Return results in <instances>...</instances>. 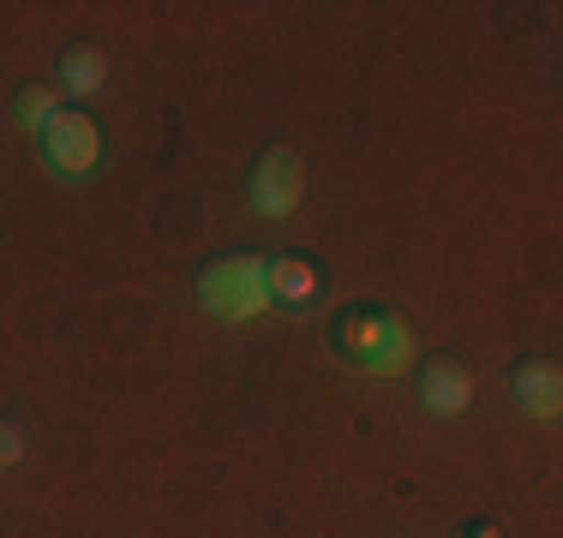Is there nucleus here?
<instances>
[{
  "label": "nucleus",
  "instance_id": "nucleus-1",
  "mask_svg": "<svg viewBox=\"0 0 563 538\" xmlns=\"http://www.w3.org/2000/svg\"><path fill=\"white\" fill-rule=\"evenodd\" d=\"M330 341H336L347 366L366 377H401L413 366V329L390 305H347L336 329H330Z\"/></svg>",
  "mask_w": 563,
  "mask_h": 538
},
{
  "label": "nucleus",
  "instance_id": "nucleus-2",
  "mask_svg": "<svg viewBox=\"0 0 563 538\" xmlns=\"http://www.w3.org/2000/svg\"><path fill=\"white\" fill-rule=\"evenodd\" d=\"M198 305L222 323H252L271 312V258L258 251H228L198 269Z\"/></svg>",
  "mask_w": 563,
  "mask_h": 538
},
{
  "label": "nucleus",
  "instance_id": "nucleus-3",
  "mask_svg": "<svg viewBox=\"0 0 563 538\" xmlns=\"http://www.w3.org/2000/svg\"><path fill=\"white\" fill-rule=\"evenodd\" d=\"M43 161L60 173V180H85V173L102 168V126L85 114V108H60L43 132Z\"/></svg>",
  "mask_w": 563,
  "mask_h": 538
},
{
  "label": "nucleus",
  "instance_id": "nucleus-4",
  "mask_svg": "<svg viewBox=\"0 0 563 538\" xmlns=\"http://www.w3.org/2000/svg\"><path fill=\"white\" fill-rule=\"evenodd\" d=\"M252 210L271 215V222H282V215L300 210V192H306V168L300 156L288 150V144H271V150L258 156V168H252Z\"/></svg>",
  "mask_w": 563,
  "mask_h": 538
},
{
  "label": "nucleus",
  "instance_id": "nucleus-5",
  "mask_svg": "<svg viewBox=\"0 0 563 538\" xmlns=\"http://www.w3.org/2000/svg\"><path fill=\"white\" fill-rule=\"evenodd\" d=\"M509 389H516V407L528 413V419H558V413H563V371H558V359H521V366L509 371Z\"/></svg>",
  "mask_w": 563,
  "mask_h": 538
},
{
  "label": "nucleus",
  "instance_id": "nucleus-6",
  "mask_svg": "<svg viewBox=\"0 0 563 538\" xmlns=\"http://www.w3.org/2000/svg\"><path fill=\"white\" fill-rule=\"evenodd\" d=\"M420 401L432 419H455V413H467V401H474V377H467L462 359H432V366L420 371Z\"/></svg>",
  "mask_w": 563,
  "mask_h": 538
},
{
  "label": "nucleus",
  "instance_id": "nucleus-7",
  "mask_svg": "<svg viewBox=\"0 0 563 538\" xmlns=\"http://www.w3.org/2000/svg\"><path fill=\"white\" fill-rule=\"evenodd\" d=\"M312 300H318V269L300 251L271 258V305H282V312H312Z\"/></svg>",
  "mask_w": 563,
  "mask_h": 538
},
{
  "label": "nucleus",
  "instance_id": "nucleus-8",
  "mask_svg": "<svg viewBox=\"0 0 563 538\" xmlns=\"http://www.w3.org/2000/svg\"><path fill=\"white\" fill-rule=\"evenodd\" d=\"M102 85H109V54L102 48L78 43V48L60 54V90L66 97H97Z\"/></svg>",
  "mask_w": 563,
  "mask_h": 538
},
{
  "label": "nucleus",
  "instance_id": "nucleus-9",
  "mask_svg": "<svg viewBox=\"0 0 563 538\" xmlns=\"http://www.w3.org/2000/svg\"><path fill=\"white\" fill-rule=\"evenodd\" d=\"M12 114H19V126H24V132H36V138H43L48 120L60 114V90H48V85H24V90H19V102H12Z\"/></svg>",
  "mask_w": 563,
  "mask_h": 538
},
{
  "label": "nucleus",
  "instance_id": "nucleus-10",
  "mask_svg": "<svg viewBox=\"0 0 563 538\" xmlns=\"http://www.w3.org/2000/svg\"><path fill=\"white\" fill-rule=\"evenodd\" d=\"M19 455H24V430L0 419V467H19Z\"/></svg>",
  "mask_w": 563,
  "mask_h": 538
},
{
  "label": "nucleus",
  "instance_id": "nucleus-11",
  "mask_svg": "<svg viewBox=\"0 0 563 538\" xmlns=\"http://www.w3.org/2000/svg\"><path fill=\"white\" fill-rule=\"evenodd\" d=\"M462 538H504V527H492V520H474V527H467Z\"/></svg>",
  "mask_w": 563,
  "mask_h": 538
}]
</instances>
